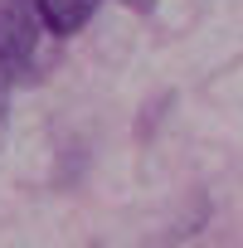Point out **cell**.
Masks as SVG:
<instances>
[{"label":"cell","mask_w":243,"mask_h":248,"mask_svg":"<svg viewBox=\"0 0 243 248\" xmlns=\"http://www.w3.org/2000/svg\"><path fill=\"white\" fill-rule=\"evenodd\" d=\"M39 34H44L39 0H0V73L5 78L30 73L39 54Z\"/></svg>","instance_id":"6da1fadb"},{"label":"cell","mask_w":243,"mask_h":248,"mask_svg":"<svg viewBox=\"0 0 243 248\" xmlns=\"http://www.w3.org/2000/svg\"><path fill=\"white\" fill-rule=\"evenodd\" d=\"M97 10V0H39V15H44V30L54 39H73Z\"/></svg>","instance_id":"7a4b0ae2"},{"label":"cell","mask_w":243,"mask_h":248,"mask_svg":"<svg viewBox=\"0 0 243 248\" xmlns=\"http://www.w3.org/2000/svg\"><path fill=\"white\" fill-rule=\"evenodd\" d=\"M5 132H10V78L0 73V146H5Z\"/></svg>","instance_id":"3957f363"},{"label":"cell","mask_w":243,"mask_h":248,"mask_svg":"<svg viewBox=\"0 0 243 248\" xmlns=\"http://www.w3.org/2000/svg\"><path fill=\"white\" fill-rule=\"evenodd\" d=\"M122 5H127V10H141V15H146V10L156 5V0H122Z\"/></svg>","instance_id":"277c9868"}]
</instances>
